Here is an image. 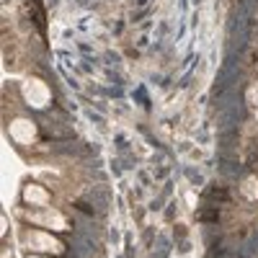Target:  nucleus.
<instances>
[{
	"label": "nucleus",
	"instance_id": "2",
	"mask_svg": "<svg viewBox=\"0 0 258 258\" xmlns=\"http://www.w3.org/2000/svg\"><path fill=\"white\" fill-rule=\"evenodd\" d=\"M24 96H26V101L34 106V109H44L47 101H49V91H47V85L41 80H29L26 88H24Z\"/></svg>",
	"mask_w": 258,
	"mask_h": 258
},
{
	"label": "nucleus",
	"instance_id": "3",
	"mask_svg": "<svg viewBox=\"0 0 258 258\" xmlns=\"http://www.w3.org/2000/svg\"><path fill=\"white\" fill-rule=\"evenodd\" d=\"M11 135L16 142H31L36 137V124L29 121V119H16L11 124Z\"/></svg>",
	"mask_w": 258,
	"mask_h": 258
},
{
	"label": "nucleus",
	"instance_id": "4",
	"mask_svg": "<svg viewBox=\"0 0 258 258\" xmlns=\"http://www.w3.org/2000/svg\"><path fill=\"white\" fill-rule=\"evenodd\" d=\"M24 202H29V204H47L49 194L41 186H36V183H26L24 186Z\"/></svg>",
	"mask_w": 258,
	"mask_h": 258
},
{
	"label": "nucleus",
	"instance_id": "5",
	"mask_svg": "<svg viewBox=\"0 0 258 258\" xmlns=\"http://www.w3.org/2000/svg\"><path fill=\"white\" fill-rule=\"evenodd\" d=\"M29 258H34V255H29ZM39 258H41V255H39Z\"/></svg>",
	"mask_w": 258,
	"mask_h": 258
},
{
	"label": "nucleus",
	"instance_id": "1",
	"mask_svg": "<svg viewBox=\"0 0 258 258\" xmlns=\"http://www.w3.org/2000/svg\"><path fill=\"white\" fill-rule=\"evenodd\" d=\"M26 245L34 248L36 253H64V245L49 232H41V230H29L26 232Z\"/></svg>",
	"mask_w": 258,
	"mask_h": 258
}]
</instances>
